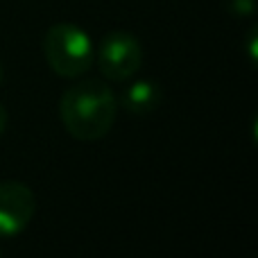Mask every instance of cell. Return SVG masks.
Wrapping results in <instances>:
<instances>
[{
	"mask_svg": "<svg viewBox=\"0 0 258 258\" xmlns=\"http://www.w3.org/2000/svg\"><path fill=\"white\" fill-rule=\"evenodd\" d=\"M116 95L102 80H82L63 91L59 116L66 132L77 141H100L116 122Z\"/></svg>",
	"mask_w": 258,
	"mask_h": 258,
	"instance_id": "1",
	"label": "cell"
},
{
	"mask_svg": "<svg viewBox=\"0 0 258 258\" xmlns=\"http://www.w3.org/2000/svg\"><path fill=\"white\" fill-rule=\"evenodd\" d=\"M43 54L57 75L80 77L93 66V41L75 23H57L43 36Z\"/></svg>",
	"mask_w": 258,
	"mask_h": 258,
	"instance_id": "2",
	"label": "cell"
},
{
	"mask_svg": "<svg viewBox=\"0 0 258 258\" xmlns=\"http://www.w3.org/2000/svg\"><path fill=\"white\" fill-rule=\"evenodd\" d=\"M93 61H98V68L107 80L125 82L132 75H136L143 63V48L138 39L129 32L116 30L109 32L98 45Z\"/></svg>",
	"mask_w": 258,
	"mask_h": 258,
	"instance_id": "3",
	"label": "cell"
},
{
	"mask_svg": "<svg viewBox=\"0 0 258 258\" xmlns=\"http://www.w3.org/2000/svg\"><path fill=\"white\" fill-rule=\"evenodd\" d=\"M36 197L23 181H0V236H18L32 222Z\"/></svg>",
	"mask_w": 258,
	"mask_h": 258,
	"instance_id": "4",
	"label": "cell"
},
{
	"mask_svg": "<svg viewBox=\"0 0 258 258\" xmlns=\"http://www.w3.org/2000/svg\"><path fill=\"white\" fill-rule=\"evenodd\" d=\"M163 100V91L154 80H136L122 93V107L134 116H150Z\"/></svg>",
	"mask_w": 258,
	"mask_h": 258,
	"instance_id": "5",
	"label": "cell"
},
{
	"mask_svg": "<svg viewBox=\"0 0 258 258\" xmlns=\"http://www.w3.org/2000/svg\"><path fill=\"white\" fill-rule=\"evenodd\" d=\"M222 7L227 9L231 16H251L256 9L254 0H222Z\"/></svg>",
	"mask_w": 258,
	"mask_h": 258,
	"instance_id": "6",
	"label": "cell"
},
{
	"mask_svg": "<svg viewBox=\"0 0 258 258\" xmlns=\"http://www.w3.org/2000/svg\"><path fill=\"white\" fill-rule=\"evenodd\" d=\"M249 59L256 61V30H251L249 34Z\"/></svg>",
	"mask_w": 258,
	"mask_h": 258,
	"instance_id": "7",
	"label": "cell"
},
{
	"mask_svg": "<svg viewBox=\"0 0 258 258\" xmlns=\"http://www.w3.org/2000/svg\"><path fill=\"white\" fill-rule=\"evenodd\" d=\"M5 129H7V109H5V104L0 102V136H3Z\"/></svg>",
	"mask_w": 258,
	"mask_h": 258,
	"instance_id": "8",
	"label": "cell"
},
{
	"mask_svg": "<svg viewBox=\"0 0 258 258\" xmlns=\"http://www.w3.org/2000/svg\"><path fill=\"white\" fill-rule=\"evenodd\" d=\"M0 82H3V63H0Z\"/></svg>",
	"mask_w": 258,
	"mask_h": 258,
	"instance_id": "9",
	"label": "cell"
}]
</instances>
